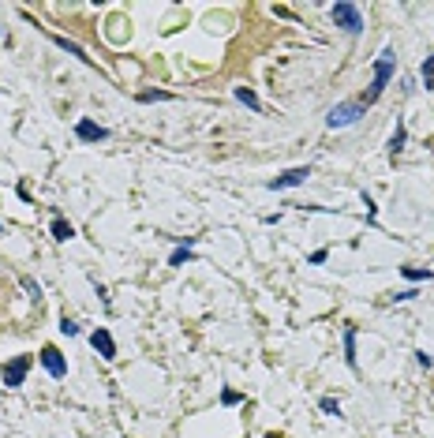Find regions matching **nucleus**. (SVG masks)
I'll use <instances>...</instances> for the list:
<instances>
[{
  "label": "nucleus",
  "mask_w": 434,
  "mask_h": 438,
  "mask_svg": "<svg viewBox=\"0 0 434 438\" xmlns=\"http://www.w3.org/2000/svg\"><path fill=\"white\" fill-rule=\"evenodd\" d=\"M393 49H382L378 52V60H375V79H371V90L363 94V101L360 105H375L378 98H382V90L389 86V79H393Z\"/></svg>",
  "instance_id": "nucleus-1"
},
{
  "label": "nucleus",
  "mask_w": 434,
  "mask_h": 438,
  "mask_svg": "<svg viewBox=\"0 0 434 438\" xmlns=\"http://www.w3.org/2000/svg\"><path fill=\"white\" fill-rule=\"evenodd\" d=\"M330 16H333V23L341 26V30H348V34H360L363 30V11L356 4H333Z\"/></svg>",
  "instance_id": "nucleus-2"
},
{
  "label": "nucleus",
  "mask_w": 434,
  "mask_h": 438,
  "mask_svg": "<svg viewBox=\"0 0 434 438\" xmlns=\"http://www.w3.org/2000/svg\"><path fill=\"white\" fill-rule=\"evenodd\" d=\"M363 116V105L360 101H345V105H333L330 116H326V124L330 128H348V124H356Z\"/></svg>",
  "instance_id": "nucleus-3"
},
{
  "label": "nucleus",
  "mask_w": 434,
  "mask_h": 438,
  "mask_svg": "<svg viewBox=\"0 0 434 438\" xmlns=\"http://www.w3.org/2000/svg\"><path fill=\"white\" fill-rule=\"evenodd\" d=\"M26 371H30V356H16L11 364H4V386L8 390H16V386H23V378H26Z\"/></svg>",
  "instance_id": "nucleus-4"
},
{
  "label": "nucleus",
  "mask_w": 434,
  "mask_h": 438,
  "mask_svg": "<svg viewBox=\"0 0 434 438\" xmlns=\"http://www.w3.org/2000/svg\"><path fill=\"white\" fill-rule=\"evenodd\" d=\"M311 176V169H304V165H299V169H288V172H281V176L278 180H270V191H285V188H299V184H304Z\"/></svg>",
  "instance_id": "nucleus-5"
},
{
  "label": "nucleus",
  "mask_w": 434,
  "mask_h": 438,
  "mask_svg": "<svg viewBox=\"0 0 434 438\" xmlns=\"http://www.w3.org/2000/svg\"><path fill=\"white\" fill-rule=\"evenodd\" d=\"M42 367L49 371L52 378H64V375H68V364H64V356L52 349V344H45V349H42Z\"/></svg>",
  "instance_id": "nucleus-6"
},
{
  "label": "nucleus",
  "mask_w": 434,
  "mask_h": 438,
  "mask_svg": "<svg viewBox=\"0 0 434 438\" xmlns=\"http://www.w3.org/2000/svg\"><path fill=\"white\" fill-rule=\"evenodd\" d=\"M90 344H94V349L101 352V360H116V341H113V334L109 330H94V334H90Z\"/></svg>",
  "instance_id": "nucleus-7"
},
{
  "label": "nucleus",
  "mask_w": 434,
  "mask_h": 438,
  "mask_svg": "<svg viewBox=\"0 0 434 438\" xmlns=\"http://www.w3.org/2000/svg\"><path fill=\"white\" fill-rule=\"evenodd\" d=\"M75 135L83 139V142H101V139H109V131H105L101 124H94V120H79L75 124Z\"/></svg>",
  "instance_id": "nucleus-8"
},
{
  "label": "nucleus",
  "mask_w": 434,
  "mask_h": 438,
  "mask_svg": "<svg viewBox=\"0 0 434 438\" xmlns=\"http://www.w3.org/2000/svg\"><path fill=\"white\" fill-rule=\"evenodd\" d=\"M52 236H57V240H72L75 229H72V225L64 221V218H52Z\"/></svg>",
  "instance_id": "nucleus-9"
},
{
  "label": "nucleus",
  "mask_w": 434,
  "mask_h": 438,
  "mask_svg": "<svg viewBox=\"0 0 434 438\" xmlns=\"http://www.w3.org/2000/svg\"><path fill=\"white\" fill-rule=\"evenodd\" d=\"M236 101H244L247 109H262L258 98H255V90H247V86H236Z\"/></svg>",
  "instance_id": "nucleus-10"
},
{
  "label": "nucleus",
  "mask_w": 434,
  "mask_h": 438,
  "mask_svg": "<svg viewBox=\"0 0 434 438\" xmlns=\"http://www.w3.org/2000/svg\"><path fill=\"white\" fill-rule=\"evenodd\" d=\"M345 360H348V367H356V330L345 334Z\"/></svg>",
  "instance_id": "nucleus-11"
},
{
  "label": "nucleus",
  "mask_w": 434,
  "mask_h": 438,
  "mask_svg": "<svg viewBox=\"0 0 434 438\" xmlns=\"http://www.w3.org/2000/svg\"><path fill=\"white\" fill-rule=\"evenodd\" d=\"M419 75H423V86H427V90H434V52L423 60V68H419Z\"/></svg>",
  "instance_id": "nucleus-12"
},
{
  "label": "nucleus",
  "mask_w": 434,
  "mask_h": 438,
  "mask_svg": "<svg viewBox=\"0 0 434 438\" xmlns=\"http://www.w3.org/2000/svg\"><path fill=\"white\" fill-rule=\"evenodd\" d=\"M188 259H191V244H183V247H176L173 255H169V266H183Z\"/></svg>",
  "instance_id": "nucleus-13"
},
{
  "label": "nucleus",
  "mask_w": 434,
  "mask_h": 438,
  "mask_svg": "<svg viewBox=\"0 0 434 438\" xmlns=\"http://www.w3.org/2000/svg\"><path fill=\"white\" fill-rule=\"evenodd\" d=\"M52 42H57L60 49H68V52H72V57H79V60H86V64H90V57H86V52H83V49H79L75 42H68V38H52Z\"/></svg>",
  "instance_id": "nucleus-14"
},
{
  "label": "nucleus",
  "mask_w": 434,
  "mask_h": 438,
  "mask_svg": "<svg viewBox=\"0 0 434 438\" xmlns=\"http://www.w3.org/2000/svg\"><path fill=\"white\" fill-rule=\"evenodd\" d=\"M401 146H404V124H397V131H393V139H389V157H397Z\"/></svg>",
  "instance_id": "nucleus-15"
},
{
  "label": "nucleus",
  "mask_w": 434,
  "mask_h": 438,
  "mask_svg": "<svg viewBox=\"0 0 434 438\" xmlns=\"http://www.w3.org/2000/svg\"><path fill=\"white\" fill-rule=\"evenodd\" d=\"M401 274H404V277H409V281H430V277H434L430 270H419V266H404Z\"/></svg>",
  "instance_id": "nucleus-16"
},
{
  "label": "nucleus",
  "mask_w": 434,
  "mask_h": 438,
  "mask_svg": "<svg viewBox=\"0 0 434 438\" xmlns=\"http://www.w3.org/2000/svg\"><path fill=\"white\" fill-rule=\"evenodd\" d=\"M322 412H330V416H341V401H337V397H322Z\"/></svg>",
  "instance_id": "nucleus-17"
},
{
  "label": "nucleus",
  "mask_w": 434,
  "mask_h": 438,
  "mask_svg": "<svg viewBox=\"0 0 434 438\" xmlns=\"http://www.w3.org/2000/svg\"><path fill=\"white\" fill-rule=\"evenodd\" d=\"M139 101H169L165 90H147V94H139Z\"/></svg>",
  "instance_id": "nucleus-18"
},
{
  "label": "nucleus",
  "mask_w": 434,
  "mask_h": 438,
  "mask_svg": "<svg viewBox=\"0 0 434 438\" xmlns=\"http://www.w3.org/2000/svg\"><path fill=\"white\" fill-rule=\"evenodd\" d=\"M60 330H64V334H68V337H75V334H79V326L72 322V318H64V322H60Z\"/></svg>",
  "instance_id": "nucleus-19"
},
{
  "label": "nucleus",
  "mask_w": 434,
  "mask_h": 438,
  "mask_svg": "<svg viewBox=\"0 0 434 438\" xmlns=\"http://www.w3.org/2000/svg\"><path fill=\"white\" fill-rule=\"evenodd\" d=\"M221 401H225V405H240V393H232V390H225V393H221Z\"/></svg>",
  "instance_id": "nucleus-20"
},
{
  "label": "nucleus",
  "mask_w": 434,
  "mask_h": 438,
  "mask_svg": "<svg viewBox=\"0 0 434 438\" xmlns=\"http://www.w3.org/2000/svg\"><path fill=\"white\" fill-rule=\"evenodd\" d=\"M416 296V288H404V292H397V296H393V300H397V303H404V300H412Z\"/></svg>",
  "instance_id": "nucleus-21"
}]
</instances>
